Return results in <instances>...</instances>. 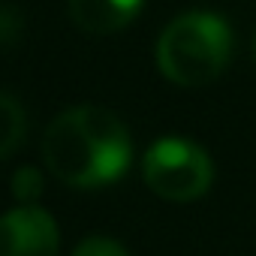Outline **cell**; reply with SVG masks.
<instances>
[{"label":"cell","instance_id":"6da1fadb","mask_svg":"<svg viewBox=\"0 0 256 256\" xmlns=\"http://www.w3.org/2000/svg\"><path fill=\"white\" fill-rule=\"evenodd\" d=\"M42 157L70 187H106L130 169L133 145L118 114L102 106H76L48 124Z\"/></svg>","mask_w":256,"mask_h":256},{"label":"cell","instance_id":"7a4b0ae2","mask_svg":"<svg viewBox=\"0 0 256 256\" xmlns=\"http://www.w3.org/2000/svg\"><path fill=\"white\" fill-rule=\"evenodd\" d=\"M232 58V28L205 10H193L166 24L157 40L160 72L181 88L211 84Z\"/></svg>","mask_w":256,"mask_h":256},{"label":"cell","instance_id":"3957f363","mask_svg":"<svg viewBox=\"0 0 256 256\" xmlns=\"http://www.w3.org/2000/svg\"><path fill=\"white\" fill-rule=\"evenodd\" d=\"M142 175L157 196L169 202H190L211 187L214 166L199 145L172 136L148 148L142 160Z\"/></svg>","mask_w":256,"mask_h":256},{"label":"cell","instance_id":"277c9868","mask_svg":"<svg viewBox=\"0 0 256 256\" xmlns=\"http://www.w3.org/2000/svg\"><path fill=\"white\" fill-rule=\"evenodd\" d=\"M58 226L36 205L12 208L0 217V256H58Z\"/></svg>","mask_w":256,"mask_h":256},{"label":"cell","instance_id":"5b68a950","mask_svg":"<svg viewBox=\"0 0 256 256\" xmlns=\"http://www.w3.org/2000/svg\"><path fill=\"white\" fill-rule=\"evenodd\" d=\"M142 4L145 0H70V16L84 34L106 36L130 24Z\"/></svg>","mask_w":256,"mask_h":256},{"label":"cell","instance_id":"8992f818","mask_svg":"<svg viewBox=\"0 0 256 256\" xmlns=\"http://www.w3.org/2000/svg\"><path fill=\"white\" fill-rule=\"evenodd\" d=\"M24 133H28V118L22 102L0 90V160L22 145Z\"/></svg>","mask_w":256,"mask_h":256},{"label":"cell","instance_id":"52a82bcc","mask_svg":"<svg viewBox=\"0 0 256 256\" xmlns=\"http://www.w3.org/2000/svg\"><path fill=\"white\" fill-rule=\"evenodd\" d=\"M12 193H16V199H22L24 205L36 202V199L42 196V175H40L36 169H30V166L18 169L16 178H12Z\"/></svg>","mask_w":256,"mask_h":256},{"label":"cell","instance_id":"ba28073f","mask_svg":"<svg viewBox=\"0 0 256 256\" xmlns=\"http://www.w3.org/2000/svg\"><path fill=\"white\" fill-rule=\"evenodd\" d=\"M72 256H130V253L112 238H88L76 247Z\"/></svg>","mask_w":256,"mask_h":256},{"label":"cell","instance_id":"9c48e42d","mask_svg":"<svg viewBox=\"0 0 256 256\" xmlns=\"http://www.w3.org/2000/svg\"><path fill=\"white\" fill-rule=\"evenodd\" d=\"M18 30H22V22L16 10H0V40H12L18 36Z\"/></svg>","mask_w":256,"mask_h":256}]
</instances>
